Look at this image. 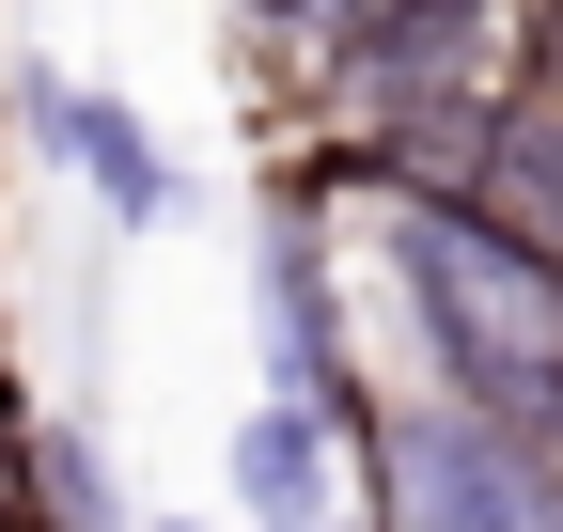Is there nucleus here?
<instances>
[{
    "label": "nucleus",
    "instance_id": "obj_3",
    "mask_svg": "<svg viewBox=\"0 0 563 532\" xmlns=\"http://www.w3.org/2000/svg\"><path fill=\"white\" fill-rule=\"evenodd\" d=\"M47 142L79 157V188H95L110 220H157V204H173V157H157V125H141V110H110V95H47Z\"/></svg>",
    "mask_w": 563,
    "mask_h": 532
},
{
    "label": "nucleus",
    "instance_id": "obj_5",
    "mask_svg": "<svg viewBox=\"0 0 563 532\" xmlns=\"http://www.w3.org/2000/svg\"><path fill=\"white\" fill-rule=\"evenodd\" d=\"M548 47H563V0H548Z\"/></svg>",
    "mask_w": 563,
    "mask_h": 532
},
{
    "label": "nucleus",
    "instance_id": "obj_2",
    "mask_svg": "<svg viewBox=\"0 0 563 532\" xmlns=\"http://www.w3.org/2000/svg\"><path fill=\"white\" fill-rule=\"evenodd\" d=\"M376 470H391L407 532H563V454L501 439L485 408H407V423H376Z\"/></svg>",
    "mask_w": 563,
    "mask_h": 532
},
{
    "label": "nucleus",
    "instance_id": "obj_4",
    "mask_svg": "<svg viewBox=\"0 0 563 532\" xmlns=\"http://www.w3.org/2000/svg\"><path fill=\"white\" fill-rule=\"evenodd\" d=\"M235 486H251V517H282V532H298L313 517V486H329V454H313V408H298V391H282V408L235 439Z\"/></svg>",
    "mask_w": 563,
    "mask_h": 532
},
{
    "label": "nucleus",
    "instance_id": "obj_1",
    "mask_svg": "<svg viewBox=\"0 0 563 532\" xmlns=\"http://www.w3.org/2000/svg\"><path fill=\"white\" fill-rule=\"evenodd\" d=\"M391 282L422 313V345H439L454 408H485L501 439L563 454V266L517 251L501 220H470V204L391 188Z\"/></svg>",
    "mask_w": 563,
    "mask_h": 532
}]
</instances>
